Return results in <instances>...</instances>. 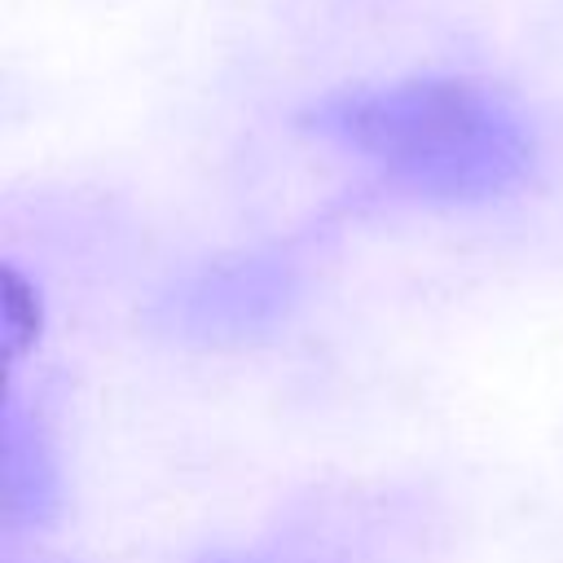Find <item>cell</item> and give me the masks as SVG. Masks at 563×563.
<instances>
[{"label":"cell","mask_w":563,"mask_h":563,"mask_svg":"<svg viewBox=\"0 0 563 563\" xmlns=\"http://www.w3.org/2000/svg\"><path fill=\"white\" fill-rule=\"evenodd\" d=\"M308 128L396 185L440 202H484L515 189L532 167L523 114L471 79H405L321 97Z\"/></svg>","instance_id":"1"}]
</instances>
